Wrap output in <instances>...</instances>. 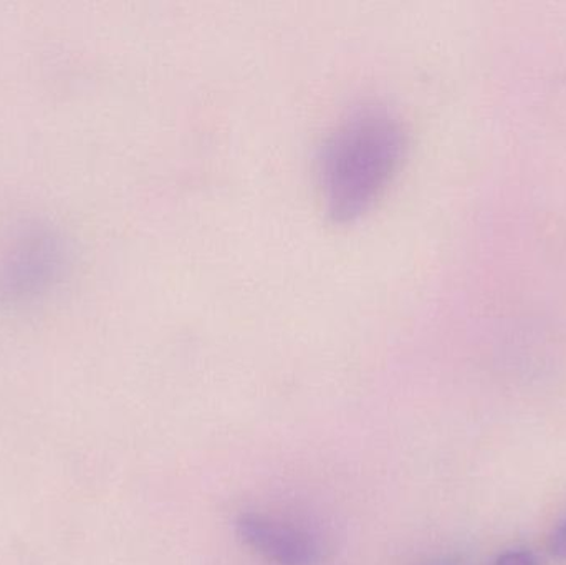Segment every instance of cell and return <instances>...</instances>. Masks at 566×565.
<instances>
[{"label": "cell", "mask_w": 566, "mask_h": 565, "mask_svg": "<svg viewBox=\"0 0 566 565\" xmlns=\"http://www.w3.org/2000/svg\"><path fill=\"white\" fill-rule=\"evenodd\" d=\"M492 565H537V559L531 551L514 550L501 554Z\"/></svg>", "instance_id": "3"}, {"label": "cell", "mask_w": 566, "mask_h": 565, "mask_svg": "<svg viewBox=\"0 0 566 565\" xmlns=\"http://www.w3.org/2000/svg\"><path fill=\"white\" fill-rule=\"evenodd\" d=\"M239 537L255 553L277 565H316L319 550L302 530L264 516L245 513L235 523Z\"/></svg>", "instance_id": "2"}, {"label": "cell", "mask_w": 566, "mask_h": 565, "mask_svg": "<svg viewBox=\"0 0 566 565\" xmlns=\"http://www.w3.org/2000/svg\"><path fill=\"white\" fill-rule=\"evenodd\" d=\"M548 547L557 559L566 561V520L555 527L548 541Z\"/></svg>", "instance_id": "4"}, {"label": "cell", "mask_w": 566, "mask_h": 565, "mask_svg": "<svg viewBox=\"0 0 566 565\" xmlns=\"http://www.w3.org/2000/svg\"><path fill=\"white\" fill-rule=\"evenodd\" d=\"M402 129L385 108L365 106L339 123L323 146L319 178L329 215L349 221L388 185L402 155Z\"/></svg>", "instance_id": "1"}]
</instances>
